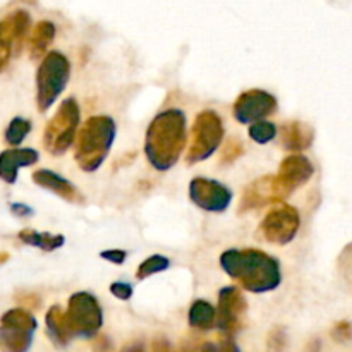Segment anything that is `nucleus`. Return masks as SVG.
Returning <instances> with one entry per match:
<instances>
[{
    "instance_id": "nucleus-16",
    "label": "nucleus",
    "mask_w": 352,
    "mask_h": 352,
    "mask_svg": "<svg viewBox=\"0 0 352 352\" xmlns=\"http://www.w3.org/2000/svg\"><path fill=\"white\" fill-rule=\"evenodd\" d=\"M33 182L40 188L47 189V191L55 192V195L60 196L62 199L69 203H79L82 199L81 192L76 189V186L54 170L40 168V170L33 172Z\"/></svg>"
},
{
    "instance_id": "nucleus-32",
    "label": "nucleus",
    "mask_w": 352,
    "mask_h": 352,
    "mask_svg": "<svg viewBox=\"0 0 352 352\" xmlns=\"http://www.w3.org/2000/svg\"><path fill=\"white\" fill-rule=\"evenodd\" d=\"M7 260H9V254L0 253V263H2V261H7Z\"/></svg>"
},
{
    "instance_id": "nucleus-29",
    "label": "nucleus",
    "mask_w": 352,
    "mask_h": 352,
    "mask_svg": "<svg viewBox=\"0 0 352 352\" xmlns=\"http://www.w3.org/2000/svg\"><path fill=\"white\" fill-rule=\"evenodd\" d=\"M100 256L107 261H112L116 265H122L127 258V251L124 250H107L100 253Z\"/></svg>"
},
{
    "instance_id": "nucleus-1",
    "label": "nucleus",
    "mask_w": 352,
    "mask_h": 352,
    "mask_svg": "<svg viewBox=\"0 0 352 352\" xmlns=\"http://www.w3.org/2000/svg\"><path fill=\"white\" fill-rule=\"evenodd\" d=\"M220 267L244 291L253 294L275 291L282 284L280 263L261 250H227L220 254Z\"/></svg>"
},
{
    "instance_id": "nucleus-15",
    "label": "nucleus",
    "mask_w": 352,
    "mask_h": 352,
    "mask_svg": "<svg viewBox=\"0 0 352 352\" xmlns=\"http://www.w3.org/2000/svg\"><path fill=\"white\" fill-rule=\"evenodd\" d=\"M40 158L33 148H9L0 153V179L7 184H14L21 167H31Z\"/></svg>"
},
{
    "instance_id": "nucleus-31",
    "label": "nucleus",
    "mask_w": 352,
    "mask_h": 352,
    "mask_svg": "<svg viewBox=\"0 0 352 352\" xmlns=\"http://www.w3.org/2000/svg\"><path fill=\"white\" fill-rule=\"evenodd\" d=\"M10 210H12V212L16 213L17 217L33 215V210H31L30 206H26V205H21V203H14V205H10Z\"/></svg>"
},
{
    "instance_id": "nucleus-7",
    "label": "nucleus",
    "mask_w": 352,
    "mask_h": 352,
    "mask_svg": "<svg viewBox=\"0 0 352 352\" xmlns=\"http://www.w3.org/2000/svg\"><path fill=\"white\" fill-rule=\"evenodd\" d=\"M65 320L72 336L86 340L93 339L103 325L102 306L89 292H76L69 298Z\"/></svg>"
},
{
    "instance_id": "nucleus-23",
    "label": "nucleus",
    "mask_w": 352,
    "mask_h": 352,
    "mask_svg": "<svg viewBox=\"0 0 352 352\" xmlns=\"http://www.w3.org/2000/svg\"><path fill=\"white\" fill-rule=\"evenodd\" d=\"M31 131V122L24 117H14L6 129V141L10 146H19Z\"/></svg>"
},
{
    "instance_id": "nucleus-21",
    "label": "nucleus",
    "mask_w": 352,
    "mask_h": 352,
    "mask_svg": "<svg viewBox=\"0 0 352 352\" xmlns=\"http://www.w3.org/2000/svg\"><path fill=\"white\" fill-rule=\"evenodd\" d=\"M188 322L189 327H192V329L208 332V330L215 327V308L208 301L196 299L191 305V308H189Z\"/></svg>"
},
{
    "instance_id": "nucleus-9",
    "label": "nucleus",
    "mask_w": 352,
    "mask_h": 352,
    "mask_svg": "<svg viewBox=\"0 0 352 352\" xmlns=\"http://www.w3.org/2000/svg\"><path fill=\"white\" fill-rule=\"evenodd\" d=\"M301 227V217L294 206L278 205L270 210L260 223V234L267 243L275 246H285L292 243Z\"/></svg>"
},
{
    "instance_id": "nucleus-12",
    "label": "nucleus",
    "mask_w": 352,
    "mask_h": 352,
    "mask_svg": "<svg viewBox=\"0 0 352 352\" xmlns=\"http://www.w3.org/2000/svg\"><path fill=\"white\" fill-rule=\"evenodd\" d=\"M277 110V98L265 89H250L241 93L234 102V119L239 124H253L272 116Z\"/></svg>"
},
{
    "instance_id": "nucleus-8",
    "label": "nucleus",
    "mask_w": 352,
    "mask_h": 352,
    "mask_svg": "<svg viewBox=\"0 0 352 352\" xmlns=\"http://www.w3.org/2000/svg\"><path fill=\"white\" fill-rule=\"evenodd\" d=\"M36 330V318L28 309H9L0 318V349L7 352L28 351Z\"/></svg>"
},
{
    "instance_id": "nucleus-20",
    "label": "nucleus",
    "mask_w": 352,
    "mask_h": 352,
    "mask_svg": "<svg viewBox=\"0 0 352 352\" xmlns=\"http://www.w3.org/2000/svg\"><path fill=\"white\" fill-rule=\"evenodd\" d=\"M55 38V24L52 21H40L34 26L33 33L30 38V55L33 60L45 57L48 52V47L52 45Z\"/></svg>"
},
{
    "instance_id": "nucleus-18",
    "label": "nucleus",
    "mask_w": 352,
    "mask_h": 352,
    "mask_svg": "<svg viewBox=\"0 0 352 352\" xmlns=\"http://www.w3.org/2000/svg\"><path fill=\"white\" fill-rule=\"evenodd\" d=\"M45 323H47V332L50 336L52 342L58 347L69 346L74 336H72L69 323L65 320V311L60 306H52L45 315Z\"/></svg>"
},
{
    "instance_id": "nucleus-27",
    "label": "nucleus",
    "mask_w": 352,
    "mask_h": 352,
    "mask_svg": "<svg viewBox=\"0 0 352 352\" xmlns=\"http://www.w3.org/2000/svg\"><path fill=\"white\" fill-rule=\"evenodd\" d=\"M10 52H12V43H10L9 36H7L6 30L2 26V21H0V71L7 65L10 58Z\"/></svg>"
},
{
    "instance_id": "nucleus-3",
    "label": "nucleus",
    "mask_w": 352,
    "mask_h": 352,
    "mask_svg": "<svg viewBox=\"0 0 352 352\" xmlns=\"http://www.w3.org/2000/svg\"><path fill=\"white\" fill-rule=\"evenodd\" d=\"M117 136V124L109 116L89 117L78 133L74 158L79 168L88 174L98 170L109 157Z\"/></svg>"
},
{
    "instance_id": "nucleus-13",
    "label": "nucleus",
    "mask_w": 352,
    "mask_h": 352,
    "mask_svg": "<svg viewBox=\"0 0 352 352\" xmlns=\"http://www.w3.org/2000/svg\"><path fill=\"white\" fill-rule=\"evenodd\" d=\"M287 198V192L280 188L275 175H263V177L256 179L250 186H246L243 198H241L239 213L274 205V203H280Z\"/></svg>"
},
{
    "instance_id": "nucleus-19",
    "label": "nucleus",
    "mask_w": 352,
    "mask_h": 352,
    "mask_svg": "<svg viewBox=\"0 0 352 352\" xmlns=\"http://www.w3.org/2000/svg\"><path fill=\"white\" fill-rule=\"evenodd\" d=\"M2 26L6 30L7 36H9L10 43H12V48L19 50L31 28V16L26 10H14L12 14H9L2 21Z\"/></svg>"
},
{
    "instance_id": "nucleus-28",
    "label": "nucleus",
    "mask_w": 352,
    "mask_h": 352,
    "mask_svg": "<svg viewBox=\"0 0 352 352\" xmlns=\"http://www.w3.org/2000/svg\"><path fill=\"white\" fill-rule=\"evenodd\" d=\"M110 292H112L117 299H120V301H127V299L133 296L134 289L133 285L127 284V282H113V284L110 285Z\"/></svg>"
},
{
    "instance_id": "nucleus-5",
    "label": "nucleus",
    "mask_w": 352,
    "mask_h": 352,
    "mask_svg": "<svg viewBox=\"0 0 352 352\" xmlns=\"http://www.w3.org/2000/svg\"><path fill=\"white\" fill-rule=\"evenodd\" d=\"M223 122L222 117L213 110H203L196 116L191 129V141H189L186 162L188 165L199 164L212 157L219 150L223 140Z\"/></svg>"
},
{
    "instance_id": "nucleus-11",
    "label": "nucleus",
    "mask_w": 352,
    "mask_h": 352,
    "mask_svg": "<svg viewBox=\"0 0 352 352\" xmlns=\"http://www.w3.org/2000/svg\"><path fill=\"white\" fill-rule=\"evenodd\" d=\"M189 199L205 212L222 213L230 206L232 191L213 179L195 177L189 182Z\"/></svg>"
},
{
    "instance_id": "nucleus-10",
    "label": "nucleus",
    "mask_w": 352,
    "mask_h": 352,
    "mask_svg": "<svg viewBox=\"0 0 352 352\" xmlns=\"http://www.w3.org/2000/svg\"><path fill=\"white\" fill-rule=\"evenodd\" d=\"M248 301L241 289L229 285L220 289L219 305L215 309V327L223 337H234L244 327Z\"/></svg>"
},
{
    "instance_id": "nucleus-14",
    "label": "nucleus",
    "mask_w": 352,
    "mask_h": 352,
    "mask_svg": "<svg viewBox=\"0 0 352 352\" xmlns=\"http://www.w3.org/2000/svg\"><path fill=\"white\" fill-rule=\"evenodd\" d=\"M313 174H315V167L309 158L305 155L294 153L282 160L275 177H277L280 188L287 192V196H291L296 189L305 186L313 177Z\"/></svg>"
},
{
    "instance_id": "nucleus-24",
    "label": "nucleus",
    "mask_w": 352,
    "mask_h": 352,
    "mask_svg": "<svg viewBox=\"0 0 352 352\" xmlns=\"http://www.w3.org/2000/svg\"><path fill=\"white\" fill-rule=\"evenodd\" d=\"M168 267H170V260H168L167 256H164V254H153V256L146 258V260L138 267L136 278L138 280H144V278L151 277V275L165 272Z\"/></svg>"
},
{
    "instance_id": "nucleus-2",
    "label": "nucleus",
    "mask_w": 352,
    "mask_h": 352,
    "mask_svg": "<svg viewBox=\"0 0 352 352\" xmlns=\"http://www.w3.org/2000/svg\"><path fill=\"white\" fill-rule=\"evenodd\" d=\"M186 113L168 109L158 113L146 129L144 155L155 170H170L181 158L188 141Z\"/></svg>"
},
{
    "instance_id": "nucleus-26",
    "label": "nucleus",
    "mask_w": 352,
    "mask_h": 352,
    "mask_svg": "<svg viewBox=\"0 0 352 352\" xmlns=\"http://www.w3.org/2000/svg\"><path fill=\"white\" fill-rule=\"evenodd\" d=\"M244 153V146L239 140L232 138V140L227 141L226 148H223V153H222V162L223 164H230V162L237 160L241 155Z\"/></svg>"
},
{
    "instance_id": "nucleus-4",
    "label": "nucleus",
    "mask_w": 352,
    "mask_h": 352,
    "mask_svg": "<svg viewBox=\"0 0 352 352\" xmlns=\"http://www.w3.org/2000/svg\"><path fill=\"white\" fill-rule=\"evenodd\" d=\"M71 76V62L57 50L47 52L36 71V107L40 112H47L62 91Z\"/></svg>"
},
{
    "instance_id": "nucleus-17",
    "label": "nucleus",
    "mask_w": 352,
    "mask_h": 352,
    "mask_svg": "<svg viewBox=\"0 0 352 352\" xmlns=\"http://www.w3.org/2000/svg\"><path fill=\"white\" fill-rule=\"evenodd\" d=\"M315 140V131L305 122L292 120L287 122L280 131V144L282 148L289 151H302L308 150Z\"/></svg>"
},
{
    "instance_id": "nucleus-25",
    "label": "nucleus",
    "mask_w": 352,
    "mask_h": 352,
    "mask_svg": "<svg viewBox=\"0 0 352 352\" xmlns=\"http://www.w3.org/2000/svg\"><path fill=\"white\" fill-rule=\"evenodd\" d=\"M277 133H278L277 126H275L274 122H270V120H263V119L253 122V126H251L250 131H248L251 140L258 144L270 143V141L277 136Z\"/></svg>"
},
{
    "instance_id": "nucleus-30",
    "label": "nucleus",
    "mask_w": 352,
    "mask_h": 352,
    "mask_svg": "<svg viewBox=\"0 0 352 352\" xmlns=\"http://www.w3.org/2000/svg\"><path fill=\"white\" fill-rule=\"evenodd\" d=\"M332 336L336 337V340H349L352 337V327L349 323H339L332 330Z\"/></svg>"
},
{
    "instance_id": "nucleus-22",
    "label": "nucleus",
    "mask_w": 352,
    "mask_h": 352,
    "mask_svg": "<svg viewBox=\"0 0 352 352\" xmlns=\"http://www.w3.org/2000/svg\"><path fill=\"white\" fill-rule=\"evenodd\" d=\"M17 237H19L21 243L28 244V246L40 248L43 251H55L64 246L65 243V237L60 236V234L36 232V230H21Z\"/></svg>"
},
{
    "instance_id": "nucleus-6",
    "label": "nucleus",
    "mask_w": 352,
    "mask_h": 352,
    "mask_svg": "<svg viewBox=\"0 0 352 352\" xmlns=\"http://www.w3.org/2000/svg\"><path fill=\"white\" fill-rule=\"evenodd\" d=\"M79 119H81V110H79L78 102L74 98L64 100L45 127V150L52 155L65 153L78 134Z\"/></svg>"
}]
</instances>
